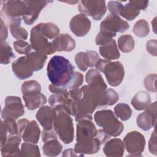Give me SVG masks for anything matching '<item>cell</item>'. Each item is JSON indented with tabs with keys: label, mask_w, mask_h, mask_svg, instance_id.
<instances>
[{
	"label": "cell",
	"mask_w": 157,
	"mask_h": 157,
	"mask_svg": "<svg viewBox=\"0 0 157 157\" xmlns=\"http://www.w3.org/2000/svg\"><path fill=\"white\" fill-rule=\"evenodd\" d=\"M94 120L96 124L102 127L110 136H118L123 131V123L110 110L97 111L94 115Z\"/></svg>",
	"instance_id": "obj_4"
},
{
	"label": "cell",
	"mask_w": 157,
	"mask_h": 157,
	"mask_svg": "<svg viewBox=\"0 0 157 157\" xmlns=\"http://www.w3.org/2000/svg\"><path fill=\"white\" fill-rule=\"evenodd\" d=\"M78 155L77 154V153L75 152L74 150L71 149V148L67 149V150H64V152H63V156H78Z\"/></svg>",
	"instance_id": "obj_53"
},
{
	"label": "cell",
	"mask_w": 157,
	"mask_h": 157,
	"mask_svg": "<svg viewBox=\"0 0 157 157\" xmlns=\"http://www.w3.org/2000/svg\"><path fill=\"white\" fill-rule=\"evenodd\" d=\"M83 75L80 72H74L72 78L70 79L66 86L67 89H69V90L76 88H79V86L83 83Z\"/></svg>",
	"instance_id": "obj_39"
},
{
	"label": "cell",
	"mask_w": 157,
	"mask_h": 157,
	"mask_svg": "<svg viewBox=\"0 0 157 157\" xmlns=\"http://www.w3.org/2000/svg\"><path fill=\"white\" fill-rule=\"evenodd\" d=\"M156 17H155L153 20L151 21V25L153 26V29L154 31V32L156 33Z\"/></svg>",
	"instance_id": "obj_54"
},
{
	"label": "cell",
	"mask_w": 157,
	"mask_h": 157,
	"mask_svg": "<svg viewBox=\"0 0 157 157\" xmlns=\"http://www.w3.org/2000/svg\"><path fill=\"white\" fill-rule=\"evenodd\" d=\"M91 21L86 16L83 14H78L72 18L69 23L71 31L78 37L85 36L91 28Z\"/></svg>",
	"instance_id": "obj_16"
},
{
	"label": "cell",
	"mask_w": 157,
	"mask_h": 157,
	"mask_svg": "<svg viewBox=\"0 0 157 157\" xmlns=\"http://www.w3.org/2000/svg\"><path fill=\"white\" fill-rule=\"evenodd\" d=\"M36 118L45 129L53 128V123L56 117L54 108L48 105L42 106L36 113Z\"/></svg>",
	"instance_id": "obj_18"
},
{
	"label": "cell",
	"mask_w": 157,
	"mask_h": 157,
	"mask_svg": "<svg viewBox=\"0 0 157 157\" xmlns=\"http://www.w3.org/2000/svg\"><path fill=\"white\" fill-rule=\"evenodd\" d=\"M86 82L90 90L104 104V94L107 90V85L101 75L96 69H90L86 74Z\"/></svg>",
	"instance_id": "obj_8"
},
{
	"label": "cell",
	"mask_w": 157,
	"mask_h": 157,
	"mask_svg": "<svg viewBox=\"0 0 157 157\" xmlns=\"http://www.w3.org/2000/svg\"><path fill=\"white\" fill-rule=\"evenodd\" d=\"M26 107L31 110H34L46 104L47 98L42 93L31 95L23 96Z\"/></svg>",
	"instance_id": "obj_25"
},
{
	"label": "cell",
	"mask_w": 157,
	"mask_h": 157,
	"mask_svg": "<svg viewBox=\"0 0 157 157\" xmlns=\"http://www.w3.org/2000/svg\"><path fill=\"white\" fill-rule=\"evenodd\" d=\"M2 4L1 17L10 25L12 22L21 19L20 16L24 15L28 10L25 2L22 1H1Z\"/></svg>",
	"instance_id": "obj_6"
},
{
	"label": "cell",
	"mask_w": 157,
	"mask_h": 157,
	"mask_svg": "<svg viewBox=\"0 0 157 157\" xmlns=\"http://www.w3.org/2000/svg\"><path fill=\"white\" fill-rule=\"evenodd\" d=\"M29 120L25 118H22L19 120L17 121V126H18V134L17 136H20V137H22L23 132L26 128L27 124L29 123Z\"/></svg>",
	"instance_id": "obj_49"
},
{
	"label": "cell",
	"mask_w": 157,
	"mask_h": 157,
	"mask_svg": "<svg viewBox=\"0 0 157 157\" xmlns=\"http://www.w3.org/2000/svg\"><path fill=\"white\" fill-rule=\"evenodd\" d=\"M48 89L52 93L58 94H65L68 92V90L66 86H57L50 84L48 86Z\"/></svg>",
	"instance_id": "obj_46"
},
{
	"label": "cell",
	"mask_w": 157,
	"mask_h": 157,
	"mask_svg": "<svg viewBox=\"0 0 157 157\" xmlns=\"http://www.w3.org/2000/svg\"><path fill=\"white\" fill-rule=\"evenodd\" d=\"M40 133V130L37 123L34 120H32L27 124L21 137L26 142L37 144L39 139Z\"/></svg>",
	"instance_id": "obj_23"
},
{
	"label": "cell",
	"mask_w": 157,
	"mask_h": 157,
	"mask_svg": "<svg viewBox=\"0 0 157 157\" xmlns=\"http://www.w3.org/2000/svg\"><path fill=\"white\" fill-rule=\"evenodd\" d=\"M96 68L103 72L108 83L112 86L120 85L124 76V69L119 61L111 62L108 59H100L95 66Z\"/></svg>",
	"instance_id": "obj_5"
},
{
	"label": "cell",
	"mask_w": 157,
	"mask_h": 157,
	"mask_svg": "<svg viewBox=\"0 0 157 157\" xmlns=\"http://www.w3.org/2000/svg\"><path fill=\"white\" fill-rule=\"evenodd\" d=\"M30 42L32 48L36 52L47 55L53 54L56 52L52 40L51 41L40 31L37 25L34 26L31 30Z\"/></svg>",
	"instance_id": "obj_7"
},
{
	"label": "cell",
	"mask_w": 157,
	"mask_h": 157,
	"mask_svg": "<svg viewBox=\"0 0 157 157\" xmlns=\"http://www.w3.org/2000/svg\"><path fill=\"white\" fill-rule=\"evenodd\" d=\"M146 48L148 52L153 56H156V40L151 39L147 42Z\"/></svg>",
	"instance_id": "obj_48"
},
{
	"label": "cell",
	"mask_w": 157,
	"mask_h": 157,
	"mask_svg": "<svg viewBox=\"0 0 157 157\" xmlns=\"http://www.w3.org/2000/svg\"><path fill=\"white\" fill-rule=\"evenodd\" d=\"M118 46L122 52L129 53L131 52L135 46L133 37L128 34L121 36L118 40Z\"/></svg>",
	"instance_id": "obj_31"
},
{
	"label": "cell",
	"mask_w": 157,
	"mask_h": 157,
	"mask_svg": "<svg viewBox=\"0 0 157 157\" xmlns=\"http://www.w3.org/2000/svg\"><path fill=\"white\" fill-rule=\"evenodd\" d=\"M124 147L130 155L139 156L142 155L145 145V140L144 136L139 132L134 131L129 132L123 139Z\"/></svg>",
	"instance_id": "obj_10"
},
{
	"label": "cell",
	"mask_w": 157,
	"mask_h": 157,
	"mask_svg": "<svg viewBox=\"0 0 157 157\" xmlns=\"http://www.w3.org/2000/svg\"><path fill=\"white\" fill-rule=\"evenodd\" d=\"M99 53L103 58L110 61L118 59L120 56L116 42L114 39L111 40L105 45H101L99 47Z\"/></svg>",
	"instance_id": "obj_24"
},
{
	"label": "cell",
	"mask_w": 157,
	"mask_h": 157,
	"mask_svg": "<svg viewBox=\"0 0 157 157\" xmlns=\"http://www.w3.org/2000/svg\"><path fill=\"white\" fill-rule=\"evenodd\" d=\"M56 117L53 123V128L59 139L66 144L71 143L74 137L73 121L69 114L62 106L54 108Z\"/></svg>",
	"instance_id": "obj_3"
},
{
	"label": "cell",
	"mask_w": 157,
	"mask_h": 157,
	"mask_svg": "<svg viewBox=\"0 0 157 157\" xmlns=\"http://www.w3.org/2000/svg\"><path fill=\"white\" fill-rule=\"evenodd\" d=\"M21 21L13 22L9 25L10 31L12 36L16 39L26 40L28 38V33L26 30L20 26Z\"/></svg>",
	"instance_id": "obj_32"
},
{
	"label": "cell",
	"mask_w": 157,
	"mask_h": 157,
	"mask_svg": "<svg viewBox=\"0 0 157 157\" xmlns=\"http://www.w3.org/2000/svg\"><path fill=\"white\" fill-rule=\"evenodd\" d=\"M15 57L11 47L6 42H1L0 59L2 64H7L10 63L11 59Z\"/></svg>",
	"instance_id": "obj_35"
},
{
	"label": "cell",
	"mask_w": 157,
	"mask_h": 157,
	"mask_svg": "<svg viewBox=\"0 0 157 157\" xmlns=\"http://www.w3.org/2000/svg\"><path fill=\"white\" fill-rule=\"evenodd\" d=\"M97 129L95 125L89 120H83L77 124L76 140L77 142L90 141L96 137Z\"/></svg>",
	"instance_id": "obj_13"
},
{
	"label": "cell",
	"mask_w": 157,
	"mask_h": 157,
	"mask_svg": "<svg viewBox=\"0 0 157 157\" xmlns=\"http://www.w3.org/2000/svg\"><path fill=\"white\" fill-rule=\"evenodd\" d=\"M114 112L117 117L122 121L129 120L132 115V110L129 106L124 103L118 104L114 107Z\"/></svg>",
	"instance_id": "obj_33"
},
{
	"label": "cell",
	"mask_w": 157,
	"mask_h": 157,
	"mask_svg": "<svg viewBox=\"0 0 157 157\" xmlns=\"http://www.w3.org/2000/svg\"><path fill=\"white\" fill-rule=\"evenodd\" d=\"M151 99L150 94L144 91L136 93L131 100V104L137 110L145 109L150 104Z\"/></svg>",
	"instance_id": "obj_26"
},
{
	"label": "cell",
	"mask_w": 157,
	"mask_h": 157,
	"mask_svg": "<svg viewBox=\"0 0 157 157\" xmlns=\"http://www.w3.org/2000/svg\"><path fill=\"white\" fill-rule=\"evenodd\" d=\"M96 137L99 139V142L102 145L105 143L110 139V136L107 133H106L103 129H99L97 130Z\"/></svg>",
	"instance_id": "obj_50"
},
{
	"label": "cell",
	"mask_w": 157,
	"mask_h": 157,
	"mask_svg": "<svg viewBox=\"0 0 157 157\" xmlns=\"http://www.w3.org/2000/svg\"><path fill=\"white\" fill-rule=\"evenodd\" d=\"M13 47L15 50L20 54L28 55L31 51L32 47L27 42L23 40H18L13 42Z\"/></svg>",
	"instance_id": "obj_38"
},
{
	"label": "cell",
	"mask_w": 157,
	"mask_h": 157,
	"mask_svg": "<svg viewBox=\"0 0 157 157\" xmlns=\"http://www.w3.org/2000/svg\"><path fill=\"white\" fill-rule=\"evenodd\" d=\"M20 156H29V157H38L40 156L39 148L37 145L25 142L21 144L20 152Z\"/></svg>",
	"instance_id": "obj_34"
},
{
	"label": "cell",
	"mask_w": 157,
	"mask_h": 157,
	"mask_svg": "<svg viewBox=\"0 0 157 157\" xmlns=\"http://www.w3.org/2000/svg\"><path fill=\"white\" fill-rule=\"evenodd\" d=\"M63 146L57 139L49 140L42 147L44 153L48 156H56L62 151Z\"/></svg>",
	"instance_id": "obj_27"
},
{
	"label": "cell",
	"mask_w": 157,
	"mask_h": 157,
	"mask_svg": "<svg viewBox=\"0 0 157 157\" xmlns=\"http://www.w3.org/2000/svg\"><path fill=\"white\" fill-rule=\"evenodd\" d=\"M132 32L139 37L147 36L150 32V26L148 22L144 19L139 20L134 24Z\"/></svg>",
	"instance_id": "obj_36"
},
{
	"label": "cell",
	"mask_w": 157,
	"mask_h": 157,
	"mask_svg": "<svg viewBox=\"0 0 157 157\" xmlns=\"http://www.w3.org/2000/svg\"><path fill=\"white\" fill-rule=\"evenodd\" d=\"M129 28L127 21L118 15L110 13L101 23L100 31L95 39L96 45H103L109 43L117 33H124Z\"/></svg>",
	"instance_id": "obj_2"
},
{
	"label": "cell",
	"mask_w": 157,
	"mask_h": 157,
	"mask_svg": "<svg viewBox=\"0 0 157 157\" xmlns=\"http://www.w3.org/2000/svg\"><path fill=\"white\" fill-rule=\"evenodd\" d=\"M56 51L71 52L76 45L75 41L67 34H61L52 41Z\"/></svg>",
	"instance_id": "obj_21"
},
{
	"label": "cell",
	"mask_w": 157,
	"mask_h": 157,
	"mask_svg": "<svg viewBox=\"0 0 157 157\" xmlns=\"http://www.w3.org/2000/svg\"><path fill=\"white\" fill-rule=\"evenodd\" d=\"M7 131L6 129L4 123H3V121L2 120L1 122V147H2V145H4V144L6 142L7 140Z\"/></svg>",
	"instance_id": "obj_51"
},
{
	"label": "cell",
	"mask_w": 157,
	"mask_h": 157,
	"mask_svg": "<svg viewBox=\"0 0 157 157\" xmlns=\"http://www.w3.org/2000/svg\"><path fill=\"white\" fill-rule=\"evenodd\" d=\"M148 4V1H129L123 6L119 14L128 20H132L139 15L141 10L147 7Z\"/></svg>",
	"instance_id": "obj_17"
},
{
	"label": "cell",
	"mask_w": 157,
	"mask_h": 157,
	"mask_svg": "<svg viewBox=\"0 0 157 157\" xmlns=\"http://www.w3.org/2000/svg\"><path fill=\"white\" fill-rule=\"evenodd\" d=\"M101 145L99 139L95 137L88 142H77L74 147V151L78 156H83L84 154H94L100 150Z\"/></svg>",
	"instance_id": "obj_20"
},
{
	"label": "cell",
	"mask_w": 157,
	"mask_h": 157,
	"mask_svg": "<svg viewBox=\"0 0 157 157\" xmlns=\"http://www.w3.org/2000/svg\"><path fill=\"white\" fill-rule=\"evenodd\" d=\"M3 123L8 133L10 136L18 134L17 122H15V120L14 118H7L3 120Z\"/></svg>",
	"instance_id": "obj_41"
},
{
	"label": "cell",
	"mask_w": 157,
	"mask_h": 157,
	"mask_svg": "<svg viewBox=\"0 0 157 157\" xmlns=\"http://www.w3.org/2000/svg\"><path fill=\"white\" fill-rule=\"evenodd\" d=\"M83 52H80L76 54L75 56V61L79 68V69L82 71H86L87 69V67L85 66L83 59Z\"/></svg>",
	"instance_id": "obj_47"
},
{
	"label": "cell",
	"mask_w": 157,
	"mask_h": 157,
	"mask_svg": "<svg viewBox=\"0 0 157 157\" xmlns=\"http://www.w3.org/2000/svg\"><path fill=\"white\" fill-rule=\"evenodd\" d=\"M103 151L107 156H122L124 153V144L120 139H111L106 142Z\"/></svg>",
	"instance_id": "obj_22"
},
{
	"label": "cell",
	"mask_w": 157,
	"mask_h": 157,
	"mask_svg": "<svg viewBox=\"0 0 157 157\" xmlns=\"http://www.w3.org/2000/svg\"><path fill=\"white\" fill-rule=\"evenodd\" d=\"M98 53L93 50L86 51L83 53V59L85 66L88 67H95L97 62L100 59Z\"/></svg>",
	"instance_id": "obj_37"
},
{
	"label": "cell",
	"mask_w": 157,
	"mask_h": 157,
	"mask_svg": "<svg viewBox=\"0 0 157 157\" xmlns=\"http://www.w3.org/2000/svg\"><path fill=\"white\" fill-rule=\"evenodd\" d=\"M37 25L40 31L52 41L59 35V28L52 23H42Z\"/></svg>",
	"instance_id": "obj_28"
},
{
	"label": "cell",
	"mask_w": 157,
	"mask_h": 157,
	"mask_svg": "<svg viewBox=\"0 0 157 157\" xmlns=\"http://www.w3.org/2000/svg\"><path fill=\"white\" fill-rule=\"evenodd\" d=\"M28 58L34 71H38L42 69L47 58V55L40 52H34L26 55Z\"/></svg>",
	"instance_id": "obj_29"
},
{
	"label": "cell",
	"mask_w": 157,
	"mask_h": 157,
	"mask_svg": "<svg viewBox=\"0 0 157 157\" xmlns=\"http://www.w3.org/2000/svg\"><path fill=\"white\" fill-rule=\"evenodd\" d=\"M12 71L19 79L23 80L33 75L34 70L27 56L18 58L12 63Z\"/></svg>",
	"instance_id": "obj_15"
},
{
	"label": "cell",
	"mask_w": 157,
	"mask_h": 157,
	"mask_svg": "<svg viewBox=\"0 0 157 157\" xmlns=\"http://www.w3.org/2000/svg\"><path fill=\"white\" fill-rule=\"evenodd\" d=\"M105 105H112L115 104L119 99L118 93L112 88L106 90L104 95Z\"/></svg>",
	"instance_id": "obj_40"
},
{
	"label": "cell",
	"mask_w": 157,
	"mask_h": 157,
	"mask_svg": "<svg viewBox=\"0 0 157 157\" xmlns=\"http://www.w3.org/2000/svg\"><path fill=\"white\" fill-rule=\"evenodd\" d=\"M156 74H149L148 75L144 80V86L145 88L151 92H156Z\"/></svg>",
	"instance_id": "obj_42"
},
{
	"label": "cell",
	"mask_w": 157,
	"mask_h": 157,
	"mask_svg": "<svg viewBox=\"0 0 157 157\" xmlns=\"http://www.w3.org/2000/svg\"><path fill=\"white\" fill-rule=\"evenodd\" d=\"M21 142V137L17 135L9 136L6 142L1 147V155L4 157L20 156V150L19 145Z\"/></svg>",
	"instance_id": "obj_19"
},
{
	"label": "cell",
	"mask_w": 157,
	"mask_h": 157,
	"mask_svg": "<svg viewBox=\"0 0 157 157\" xmlns=\"http://www.w3.org/2000/svg\"><path fill=\"white\" fill-rule=\"evenodd\" d=\"M81 14L91 16L95 20H99L105 13L107 7L105 1H81L78 5Z\"/></svg>",
	"instance_id": "obj_9"
},
{
	"label": "cell",
	"mask_w": 157,
	"mask_h": 157,
	"mask_svg": "<svg viewBox=\"0 0 157 157\" xmlns=\"http://www.w3.org/2000/svg\"><path fill=\"white\" fill-rule=\"evenodd\" d=\"M123 5L119 1H110L108 2L107 7L111 14L118 15L120 13Z\"/></svg>",
	"instance_id": "obj_43"
},
{
	"label": "cell",
	"mask_w": 157,
	"mask_h": 157,
	"mask_svg": "<svg viewBox=\"0 0 157 157\" xmlns=\"http://www.w3.org/2000/svg\"><path fill=\"white\" fill-rule=\"evenodd\" d=\"M148 148L151 153L156 155V134L155 129H154L153 132H152L150 139L148 142Z\"/></svg>",
	"instance_id": "obj_45"
},
{
	"label": "cell",
	"mask_w": 157,
	"mask_h": 157,
	"mask_svg": "<svg viewBox=\"0 0 157 157\" xmlns=\"http://www.w3.org/2000/svg\"><path fill=\"white\" fill-rule=\"evenodd\" d=\"M42 139L44 142L52 139H57V134L54 128L48 130L44 129L42 132Z\"/></svg>",
	"instance_id": "obj_44"
},
{
	"label": "cell",
	"mask_w": 157,
	"mask_h": 157,
	"mask_svg": "<svg viewBox=\"0 0 157 157\" xmlns=\"http://www.w3.org/2000/svg\"><path fill=\"white\" fill-rule=\"evenodd\" d=\"M47 72L52 84L66 86L74 73V66L65 57L55 55L49 61Z\"/></svg>",
	"instance_id": "obj_1"
},
{
	"label": "cell",
	"mask_w": 157,
	"mask_h": 157,
	"mask_svg": "<svg viewBox=\"0 0 157 157\" xmlns=\"http://www.w3.org/2000/svg\"><path fill=\"white\" fill-rule=\"evenodd\" d=\"M28 7L26 13L23 16L24 22L27 25L33 24L37 19L39 15L43 8H44L48 3L53 1H25Z\"/></svg>",
	"instance_id": "obj_14"
},
{
	"label": "cell",
	"mask_w": 157,
	"mask_h": 157,
	"mask_svg": "<svg viewBox=\"0 0 157 157\" xmlns=\"http://www.w3.org/2000/svg\"><path fill=\"white\" fill-rule=\"evenodd\" d=\"M41 86L36 80H29L25 82L21 86L23 96H31L40 93Z\"/></svg>",
	"instance_id": "obj_30"
},
{
	"label": "cell",
	"mask_w": 157,
	"mask_h": 157,
	"mask_svg": "<svg viewBox=\"0 0 157 157\" xmlns=\"http://www.w3.org/2000/svg\"><path fill=\"white\" fill-rule=\"evenodd\" d=\"M146 110L140 113L137 118V126L144 131H148L154 127L156 121V102L150 103Z\"/></svg>",
	"instance_id": "obj_12"
},
{
	"label": "cell",
	"mask_w": 157,
	"mask_h": 157,
	"mask_svg": "<svg viewBox=\"0 0 157 157\" xmlns=\"http://www.w3.org/2000/svg\"><path fill=\"white\" fill-rule=\"evenodd\" d=\"M8 36V31L4 20L1 18V42H4Z\"/></svg>",
	"instance_id": "obj_52"
},
{
	"label": "cell",
	"mask_w": 157,
	"mask_h": 157,
	"mask_svg": "<svg viewBox=\"0 0 157 157\" xmlns=\"http://www.w3.org/2000/svg\"><path fill=\"white\" fill-rule=\"evenodd\" d=\"M25 113L24 105L20 98L14 96H9L5 99V107L1 112L2 120L7 118H12L15 120L23 115Z\"/></svg>",
	"instance_id": "obj_11"
}]
</instances>
